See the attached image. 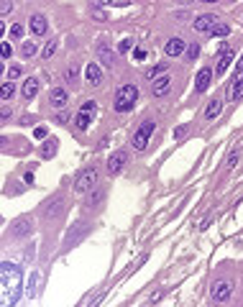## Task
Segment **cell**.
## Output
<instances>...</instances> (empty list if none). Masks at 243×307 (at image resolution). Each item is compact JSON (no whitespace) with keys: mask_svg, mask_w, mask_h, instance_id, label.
<instances>
[{"mask_svg":"<svg viewBox=\"0 0 243 307\" xmlns=\"http://www.w3.org/2000/svg\"><path fill=\"white\" fill-rule=\"evenodd\" d=\"M97 166H85L82 172L74 177V192L77 195H87L90 190H95V184H97Z\"/></svg>","mask_w":243,"mask_h":307,"instance_id":"cell-4","label":"cell"},{"mask_svg":"<svg viewBox=\"0 0 243 307\" xmlns=\"http://www.w3.org/2000/svg\"><path fill=\"white\" fill-rule=\"evenodd\" d=\"M185 49H187V41L179 39V36H174V39H169V41L164 44V54L166 56H179Z\"/></svg>","mask_w":243,"mask_h":307,"instance_id":"cell-12","label":"cell"},{"mask_svg":"<svg viewBox=\"0 0 243 307\" xmlns=\"http://www.w3.org/2000/svg\"><path fill=\"white\" fill-rule=\"evenodd\" d=\"M131 49H133V39H123V41L118 44V51H120V54H126V51H131Z\"/></svg>","mask_w":243,"mask_h":307,"instance_id":"cell-30","label":"cell"},{"mask_svg":"<svg viewBox=\"0 0 243 307\" xmlns=\"http://www.w3.org/2000/svg\"><path fill=\"white\" fill-rule=\"evenodd\" d=\"M97 56H100V61H102L105 67H113V64H115V54H113V51H110L105 44H100V46H97Z\"/></svg>","mask_w":243,"mask_h":307,"instance_id":"cell-22","label":"cell"},{"mask_svg":"<svg viewBox=\"0 0 243 307\" xmlns=\"http://www.w3.org/2000/svg\"><path fill=\"white\" fill-rule=\"evenodd\" d=\"M10 233L16 236V238L31 236V233H34V223H31V218H28V215H23V218H16V220H13V225H10Z\"/></svg>","mask_w":243,"mask_h":307,"instance_id":"cell-7","label":"cell"},{"mask_svg":"<svg viewBox=\"0 0 243 307\" xmlns=\"http://www.w3.org/2000/svg\"><path fill=\"white\" fill-rule=\"evenodd\" d=\"M166 67H169V64H166V61H161V64H156L154 69H148V72H146V80H151V82H154L156 77H161V74L166 72Z\"/></svg>","mask_w":243,"mask_h":307,"instance_id":"cell-27","label":"cell"},{"mask_svg":"<svg viewBox=\"0 0 243 307\" xmlns=\"http://www.w3.org/2000/svg\"><path fill=\"white\" fill-rule=\"evenodd\" d=\"M243 72V54H241V59H238V74Z\"/></svg>","mask_w":243,"mask_h":307,"instance_id":"cell-46","label":"cell"},{"mask_svg":"<svg viewBox=\"0 0 243 307\" xmlns=\"http://www.w3.org/2000/svg\"><path fill=\"white\" fill-rule=\"evenodd\" d=\"M90 230H93V228H90V223H74V225L69 228L67 238H64V246H67V249H72V246L77 243V241H82V238L90 233Z\"/></svg>","mask_w":243,"mask_h":307,"instance_id":"cell-6","label":"cell"},{"mask_svg":"<svg viewBox=\"0 0 243 307\" xmlns=\"http://www.w3.org/2000/svg\"><path fill=\"white\" fill-rule=\"evenodd\" d=\"M21 51H23V56H34V54H36V44H34V41H26Z\"/></svg>","mask_w":243,"mask_h":307,"instance_id":"cell-31","label":"cell"},{"mask_svg":"<svg viewBox=\"0 0 243 307\" xmlns=\"http://www.w3.org/2000/svg\"><path fill=\"white\" fill-rule=\"evenodd\" d=\"M194 31L197 34H202V36H228L231 34V26L228 23H223L218 15H212V13H205V15H197L194 18Z\"/></svg>","mask_w":243,"mask_h":307,"instance_id":"cell-2","label":"cell"},{"mask_svg":"<svg viewBox=\"0 0 243 307\" xmlns=\"http://www.w3.org/2000/svg\"><path fill=\"white\" fill-rule=\"evenodd\" d=\"M133 59L136 61H144L146 59V49H141V46H139V49H133Z\"/></svg>","mask_w":243,"mask_h":307,"instance_id":"cell-38","label":"cell"},{"mask_svg":"<svg viewBox=\"0 0 243 307\" xmlns=\"http://www.w3.org/2000/svg\"><path fill=\"white\" fill-rule=\"evenodd\" d=\"M238 159H241V149H236L231 156H228V169H233V166L238 164Z\"/></svg>","mask_w":243,"mask_h":307,"instance_id":"cell-32","label":"cell"},{"mask_svg":"<svg viewBox=\"0 0 243 307\" xmlns=\"http://www.w3.org/2000/svg\"><path fill=\"white\" fill-rule=\"evenodd\" d=\"M62 210H64V200L62 197H54V200H49V203H47V207H44V218L54 220V218L62 215Z\"/></svg>","mask_w":243,"mask_h":307,"instance_id":"cell-11","label":"cell"},{"mask_svg":"<svg viewBox=\"0 0 243 307\" xmlns=\"http://www.w3.org/2000/svg\"><path fill=\"white\" fill-rule=\"evenodd\" d=\"M197 54H200V46H197V44H192L190 49H187V56H190V59H197Z\"/></svg>","mask_w":243,"mask_h":307,"instance_id":"cell-40","label":"cell"},{"mask_svg":"<svg viewBox=\"0 0 243 307\" xmlns=\"http://www.w3.org/2000/svg\"><path fill=\"white\" fill-rule=\"evenodd\" d=\"M64 120H67V113H59V115L54 118V123H64Z\"/></svg>","mask_w":243,"mask_h":307,"instance_id":"cell-44","label":"cell"},{"mask_svg":"<svg viewBox=\"0 0 243 307\" xmlns=\"http://www.w3.org/2000/svg\"><path fill=\"white\" fill-rule=\"evenodd\" d=\"M39 287H41V274L34 271V274H31V282H28V292H26V295H28V297H36V295H39Z\"/></svg>","mask_w":243,"mask_h":307,"instance_id":"cell-24","label":"cell"},{"mask_svg":"<svg viewBox=\"0 0 243 307\" xmlns=\"http://www.w3.org/2000/svg\"><path fill=\"white\" fill-rule=\"evenodd\" d=\"M28 28H31L36 36H44V34H47V28H49V23H47V18H44V15H34L31 23H28Z\"/></svg>","mask_w":243,"mask_h":307,"instance_id":"cell-19","label":"cell"},{"mask_svg":"<svg viewBox=\"0 0 243 307\" xmlns=\"http://www.w3.org/2000/svg\"><path fill=\"white\" fill-rule=\"evenodd\" d=\"M228 100H243V77H236L228 90Z\"/></svg>","mask_w":243,"mask_h":307,"instance_id":"cell-20","label":"cell"},{"mask_svg":"<svg viewBox=\"0 0 243 307\" xmlns=\"http://www.w3.org/2000/svg\"><path fill=\"white\" fill-rule=\"evenodd\" d=\"M172 90V77L169 74H161L156 77L154 82H151V92H154V98H166Z\"/></svg>","mask_w":243,"mask_h":307,"instance_id":"cell-9","label":"cell"},{"mask_svg":"<svg viewBox=\"0 0 243 307\" xmlns=\"http://www.w3.org/2000/svg\"><path fill=\"white\" fill-rule=\"evenodd\" d=\"M82 110H85V113H95V110H97V102H95V100H87V102L82 105Z\"/></svg>","mask_w":243,"mask_h":307,"instance_id":"cell-36","label":"cell"},{"mask_svg":"<svg viewBox=\"0 0 243 307\" xmlns=\"http://www.w3.org/2000/svg\"><path fill=\"white\" fill-rule=\"evenodd\" d=\"M233 295V284L231 282H215L212 284V302H228Z\"/></svg>","mask_w":243,"mask_h":307,"instance_id":"cell-10","label":"cell"},{"mask_svg":"<svg viewBox=\"0 0 243 307\" xmlns=\"http://www.w3.org/2000/svg\"><path fill=\"white\" fill-rule=\"evenodd\" d=\"M126 164H128V151H126V149L113 151V154H110V159H108V172H110V174H118Z\"/></svg>","mask_w":243,"mask_h":307,"instance_id":"cell-8","label":"cell"},{"mask_svg":"<svg viewBox=\"0 0 243 307\" xmlns=\"http://www.w3.org/2000/svg\"><path fill=\"white\" fill-rule=\"evenodd\" d=\"M185 133H187V126H179V128H174V136H177V138H182Z\"/></svg>","mask_w":243,"mask_h":307,"instance_id":"cell-42","label":"cell"},{"mask_svg":"<svg viewBox=\"0 0 243 307\" xmlns=\"http://www.w3.org/2000/svg\"><path fill=\"white\" fill-rule=\"evenodd\" d=\"M95 18L97 21H108V13H105V10H95Z\"/></svg>","mask_w":243,"mask_h":307,"instance_id":"cell-43","label":"cell"},{"mask_svg":"<svg viewBox=\"0 0 243 307\" xmlns=\"http://www.w3.org/2000/svg\"><path fill=\"white\" fill-rule=\"evenodd\" d=\"M3 34H5V23L0 21V39H3Z\"/></svg>","mask_w":243,"mask_h":307,"instance_id":"cell-47","label":"cell"},{"mask_svg":"<svg viewBox=\"0 0 243 307\" xmlns=\"http://www.w3.org/2000/svg\"><path fill=\"white\" fill-rule=\"evenodd\" d=\"M47 136H49V131L44 128V126H36L34 128V138H39V141H41V138H47Z\"/></svg>","mask_w":243,"mask_h":307,"instance_id":"cell-35","label":"cell"},{"mask_svg":"<svg viewBox=\"0 0 243 307\" xmlns=\"http://www.w3.org/2000/svg\"><path fill=\"white\" fill-rule=\"evenodd\" d=\"M85 77H87V85H93V87H100L102 85V69H100V64H87V69H85Z\"/></svg>","mask_w":243,"mask_h":307,"instance_id":"cell-14","label":"cell"},{"mask_svg":"<svg viewBox=\"0 0 243 307\" xmlns=\"http://www.w3.org/2000/svg\"><path fill=\"white\" fill-rule=\"evenodd\" d=\"M10 36H13V39H16V41H18V39L23 36V26H18V23H16V26H13V28H10Z\"/></svg>","mask_w":243,"mask_h":307,"instance_id":"cell-37","label":"cell"},{"mask_svg":"<svg viewBox=\"0 0 243 307\" xmlns=\"http://www.w3.org/2000/svg\"><path fill=\"white\" fill-rule=\"evenodd\" d=\"M0 56H3V59L10 56V46H8V44H0Z\"/></svg>","mask_w":243,"mask_h":307,"instance_id":"cell-41","label":"cell"},{"mask_svg":"<svg viewBox=\"0 0 243 307\" xmlns=\"http://www.w3.org/2000/svg\"><path fill=\"white\" fill-rule=\"evenodd\" d=\"M0 223H3V218H0Z\"/></svg>","mask_w":243,"mask_h":307,"instance_id":"cell-50","label":"cell"},{"mask_svg":"<svg viewBox=\"0 0 243 307\" xmlns=\"http://www.w3.org/2000/svg\"><path fill=\"white\" fill-rule=\"evenodd\" d=\"M59 151V138H44V144H41V149H39V156L41 159H51L54 154Z\"/></svg>","mask_w":243,"mask_h":307,"instance_id":"cell-13","label":"cell"},{"mask_svg":"<svg viewBox=\"0 0 243 307\" xmlns=\"http://www.w3.org/2000/svg\"><path fill=\"white\" fill-rule=\"evenodd\" d=\"M13 92H16V82H5L3 87H0V100H10Z\"/></svg>","mask_w":243,"mask_h":307,"instance_id":"cell-28","label":"cell"},{"mask_svg":"<svg viewBox=\"0 0 243 307\" xmlns=\"http://www.w3.org/2000/svg\"><path fill=\"white\" fill-rule=\"evenodd\" d=\"M5 146H8V138H5V136H0V149H5Z\"/></svg>","mask_w":243,"mask_h":307,"instance_id":"cell-45","label":"cell"},{"mask_svg":"<svg viewBox=\"0 0 243 307\" xmlns=\"http://www.w3.org/2000/svg\"><path fill=\"white\" fill-rule=\"evenodd\" d=\"M67 82L80 85V69H77V64H69V69H67Z\"/></svg>","mask_w":243,"mask_h":307,"instance_id":"cell-29","label":"cell"},{"mask_svg":"<svg viewBox=\"0 0 243 307\" xmlns=\"http://www.w3.org/2000/svg\"><path fill=\"white\" fill-rule=\"evenodd\" d=\"M154 128H156V120H144L139 128H136V133H133V149L136 151H144L146 146H148V138H151V133H154Z\"/></svg>","mask_w":243,"mask_h":307,"instance_id":"cell-5","label":"cell"},{"mask_svg":"<svg viewBox=\"0 0 243 307\" xmlns=\"http://www.w3.org/2000/svg\"><path fill=\"white\" fill-rule=\"evenodd\" d=\"M220 110H223V98H212V100H210V105L205 107V120H212V118H215Z\"/></svg>","mask_w":243,"mask_h":307,"instance_id":"cell-21","label":"cell"},{"mask_svg":"<svg viewBox=\"0 0 243 307\" xmlns=\"http://www.w3.org/2000/svg\"><path fill=\"white\" fill-rule=\"evenodd\" d=\"M10 115H13V110H10L8 105H3V107H0V120H8Z\"/></svg>","mask_w":243,"mask_h":307,"instance_id":"cell-39","label":"cell"},{"mask_svg":"<svg viewBox=\"0 0 243 307\" xmlns=\"http://www.w3.org/2000/svg\"><path fill=\"white\" fill-rule=\"evenodd\" d=\"M231 61H233V49L231 46H225L223 49V54H220V59H218V64H215V74H225L228 72V67H231Z\"/></svg>","mask_w":243,"mask_h":307,"instance_id":"cell-15","label":"cell"},{"mask_svg":"<svg viewBox=\"0 0 243 307\" xmlns=\"http://www.w3.org/2000/svg\"><path fill=\"white\" fill-rule=\"evenodd\" d=\"M95 5H100V8H126V5H131V0H95Z\"/></svg>","mask_w":243,"mask_h":307,"instance_id":"cell-26","label":"cell"},{"mask_svg":"<svg viewBox=\"0 0 243 307\" xmlns=\"http://www.w3.org/2000/svg\"><path fill=\"white\" fill-rule=\"evenodd\" d=\"M56 49H59V39H49L47 46H44V51H41V59H51L56 54Z\"/></svg>","mask_w":243,"mask_h":307,"instance_id":"cell-25","label":"cell"},{"mask_svg":"<svg viewBox=\"0 0 243 307\" xmlns=\"http://www.w3.org/2000/svg\"><path fill=\"white\" fill-rule=\"evenodd\" d=\"M21 95L26 100H34L39 95V77H28V80L23 82V87H21Z\"/></svg>","mask_w":243,"mask_h":307,"instance_id":"cell-16","label":"cell"},{"mask_svg":"<svg viewBox=\"0 0 243 307\" xmlns=\"http://www.w3.org/2000/svg\"><path fill=\"white\" fill-rule=\"evenodd\" d=\"M90 123H93V113L80 110L77 115H74V126H77L80 131H87V128H90Z\"/></svg>","mask_w":243,"mask_h":307,"instance_id":"cell-23","label":"cell"},{"mask_svg":"<svg viewBox=\"0 0 243 307\" xmlns=\"http://www.w3.org/2000/svg\"><path fill=\"white\" fill-rule=\"evenodd\" d=\"M21 74H23V67H21V64H16V67L8 69V77H10V80H18Z\"/></svg>","mask_w":243,"mask_h":307,"instance_id":"cell-33","label":"cell"},{"mask_svg":"<svg viewBox=\"0 0 243 307\" xmlns=\"http://www.w3.org/2000/svg\"><path fill=\"white\" fill-rule=\"evenodd\" d=\"M23 297V269L10 261H0V307L16 305Z\"/></svg>","mask_w":243,"mask_h":307,"instance_id":"cell-1","label":"cell"},{"mask_svg":"<svg viewBox=\"0 0 243 307\" xmlns=\"http://www.w3.org/2000/svg\"><path fill=\"white\" fill-rule=\"evenodd\" d=\"M136 100H139V87H136V85H123L118 90V95H115V110L118 113L133 110Z\"/></svg>","mask_w":243,"mask_h":307,"instance_id":"cell-3","label":"cell"},{"mask_svg":"<svg viewBox=\"0 0 243 307\" xmlns=\"http://www.w3.org/2000/svg\"><path fill=\"white\" fill-rule=\"evenodd\" d=\"M13 10V0H0V15Z\"/></svg>","mask_w":243,"mask_h":307,"instance_id":"cell-34","label":"cell"},{"mask_svg":"<svg viewBox=\"0 0 243 307\" xmlns=\"http://www.w3.org/2000/svg\"><path fill=\"white\" fill-rule=\"evenodd\" d=\"M5 72V64H3V56H0V74H3Z\"/></svg>","mask_w":243,"mask_h":307,"instance_id":"cell-48","label":"cell"},{"mask_svg":"<svg viewBox=\"0 0 243 307\" xmlns=\"http://www.w3.org/2000/svg\"><path fill=\"white\" fill-rule=\"evenodd\" d=\"M210 80H212V69H210V67H202L200 72H197L194 90H197V92H205V90L210 87Z\"/></svg>","mask_w":243,"mask_h":307,"instance_id":"cell-18","label":"cell"},{"mask_svg":"<svg viewBox=\"0 0 243 307\" xmlns=\"http://www.w3.org/2000/svg\"><path fill=\"white\" fill-rule=\"evenodd\" d=\"M202 3H218V0H202Z\"/></svg>","mask_w":243,"mask_h":307,"instance_id":"cell-49","label":"cell"},{"mask_svg":"<svg viewBox=\"0 0 243 307\" xmlns=\"http://www.w3.org/2000/svg\"><path fill=\"white\" fill-rule=\"evenodd\" d=\"M49 102H51L54 107H67V102H69L67 90H62V87H54V90L49 92Z\"/></svg>","mask_w":243,"mask_h":307,"instance_id":"cell-17","label":"cell"}]
</instances>
